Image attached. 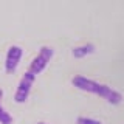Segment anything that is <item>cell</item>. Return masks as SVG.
Instances as JSON below:
<instances>
[{
	"mask_svg": "<svg viewBox=\"0 0 124 124\" xmlns=\"http://www.w3.org/2000/svg\"><path fill=\"white\" fill-rule=\"evenodd\" d=\"M37 124H46V123H37Z\"/></svg>",
	"mask_w": 124,
	"mask_h": 124,
	"instance_id": "30bf717a",
	"label": "cell"
},
{
	"mask_svg": "<svg viewBox=\"0 0 124 124\" xmlns=\"http://www.w3.org/2000/svg\"><path fill=\"white\" fill-rule=\"evenodd\" d=\"M2 98H3V90L0 88V101H2Z\"/></svg>",
	"mask_w": 124,
	"mask_h": 124,
	"instance_id": "9c48e42d",
	"label": "cell"
},
{
	"mask_svg": "<svg viewBox=\"0 0 124 124\" xmlns=\"http://www.w3.org/2000/svg\"><path fill=\"white\" fill-rule=\"evenodd\" d=\"M78 124H102L101 121H96L93 118H85V116H79L78 118Z\"/></svg>",
	"mask_w": 124,
	"mask_h": 124,
	"instance_id": "ba28073f",
	"label": "cell"
},
{
	"mask_svg": "<svg viewBox=\"0 0 124 124\" xmlns=\"http://www.w3.org/2000/svg\"><path fill=\"white\" fill-rule=\"evenodd\" d=\"M95 51V45L93 44H85V45H81V46H76V48L71 50V54L75 57H84L87 54H92Z\"/></svg>",
	"mask_w": 124,
	"mask_h": 124,
	"instance_id": "8992f818",
	"label": "cell"
},
{
	"mask_svg": "<svg viewBox=\"0 0 124 124\" xmlns=\"http://www.w3.org/2000/svg\"><path fill=\"white\" fill-rule=\"evenodd\" d=\"M22 54H23V51H22L20 46H17V45L9 46V50H8V53H6V62H5L6 73H14L16 71L19 62H20Z\"/></svg>",
	"mask_w": 124,
	"mask_h": 124,
	"instance_id": "3957f363",
	"label": "cell"
},
{
	"mask_svg": "<svg viewBox=\"0 0 124 124\" xmlns=\"http://www.w3.org/2000/svg\"><path fill=\"white\" fill-rule=\"evenodd\" d=\"M0 124H13V116L3 108L2 101H0Z\"/></svg>",
	"mask_w": 124,
	"mask_h": 124,
	"instance_id": "52a82bcc",
	"label": "cell"
},
{
	"mask_svg": "<svg viewBox=\"0 0 124 124\" xmlns=\"http://www.w3.org/2000/svg\"><path fill=\"white\" fill-rule=\"evenodd\" d=\"M96 95L101 96V98H104L107 102H110V104H119L123 101L121 93L113 90L112 87H108V85H106V84H99V88H98V92H96Z\"/></svg>",
	"mask_w": 124,
	"mask_h": 124,
	"instance_id": "5b68a950",
	"label": "cell"
},
{
	"mask_svg": "<svg viewBox=\"0 0 124 124\" xmlns=\"http://www.w3.org/2000/svg\"><path fill=\"white\" fill-rule=\"evenodd\" d=\"M34 81H36V75H33L31 71H26L25 75L22 76L20 82H19V87H17V92H16V95H14V101L17 104H22L28 99Z\"/></svg>",
	"mask_w": 124,
	"mask_h": 124,
	"instance_id": "6da1fadb",
	"label": "cell"
},
{
	"mask_svg": "<svg viewBox=\"0 0 124 124\" xmlns=\"http://www.w3.org/2000/svg\"><path fill=\"white\" fill-rule=\"evenodd\" d=\"M51 57H53V48H51V46H42L40 51H39V54L33 59V62H31L28 71H31L33 75L37 76L39 73L48 65V62H50Z\"/></svg>",
	"mask_w": 124,
	"mask_h": 124,
	"instance_id": "7a4b0ae2",
	"label": "cell"
},
{
	"mask_svg": "<svg viewBox=\"0 0 124 124\" xmlns=\"http://www.w3.org/2000/svg\"><path fill=\"white\" fill-rule=\"evenodd\" d=\"M71 84L75 85L76 88H79V90L95 93V95L99 88V82H96V81H93V79H88V78H84V76H75L71 79Z\"/></svg>",
	"mask_w": 124,
	"mask_h": 124,
	"instance_id": "277c9868",
	"label": "cell"
}]
</instances>
